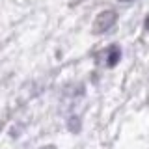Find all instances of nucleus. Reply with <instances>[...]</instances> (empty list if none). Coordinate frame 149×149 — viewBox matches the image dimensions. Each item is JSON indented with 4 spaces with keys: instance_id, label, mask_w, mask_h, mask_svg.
<instances>
[{
    "instance_id": "nucleus-1",
    "label": "nucleus",
    "mask_w": 149,
    "mask_h": 149,
    "mask_svg": "<svg viewBox=\"0 0 149 149\" xmlns=\"http://www.w3.org/2000/svg\"><path fill=\"white\" fill-rule=\"evenodd\" d=\"M116 21H118V13L112 11V9H106V11H102L95 17V21H93V32L95 34H104V32H108L114 26Z\"/></svg>"
},
{
    "instance_id": "nucleus-2",
    "label": "nucleus",
    "mask_w": 149,
    "mask_h": 149,
    "mask_svg": "<svg viewBox=\"0 0 149 149\" xmlns=\"http://www.w3.org/2000/svg\"><path fill=\"white\" fill-rule=\"evenodd\" d=\"M119 58H121V49H119V47H118V45L108 47V58H106V65H108V67L118 65Z\"/></svg>"
},
{
    "instance_id": "nucleus-3",
    "label": "nucleus",
    "mask_w": 149,
    "mask_h": 149,
    "mask_svg": "<svg viewBox=\"0 0 149 149\" xmlns=\"http://www.w3.org/2000/svg\"><path fill=\"white\" fill-rule=\"evenodd\" d=\"M143 24H146V30H147V32H149V15H147V17H146V22H143Z\"/></svg>"
},
{
    "instance_id": "nucleus-4",
    "label": "nucleus",
    "mask_w": 149,
    "mask_h": 149,
    "mask_svg": "<svg viewBox=\"0 0 149 149\" xmlns=\"http://www.w3.org/2000/svg\"><path fill=\"white\" fill-rule=\"evenodd\" d=\"M119 2H132V0H119Z\"/></svg>"
},
{
    "instance_id": "nucleus-5",
    "label": "nucleus",
    "mask_w": 149,
    "mask_h": 149,
    "mask_svg": "<svg viewBox=\"0 0 149 149\" xmlns=\"http://www.w3.org/2000/svg\"><path fill=\"white\" fill-rule=\"evenodd\" d=\"M0 129H2V123H0Z\"/></svg>"
}]
</instances>
